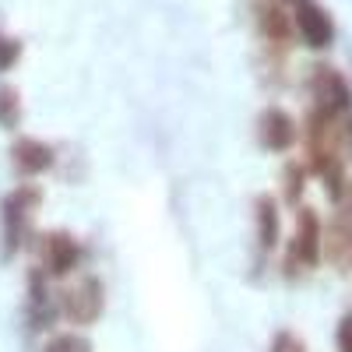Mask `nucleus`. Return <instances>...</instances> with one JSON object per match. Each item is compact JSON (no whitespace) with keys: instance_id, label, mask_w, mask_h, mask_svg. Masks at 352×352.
<instances>
[{"instance_id":"6ab92c4d","label":"nucleus","mask_w":352,"mask_h":352,"mask_svg":"<svg viewBox=\"0 0 352 352\" xmlns=\"http://www.w3.org/2000/svg\"><path fill=\"white\" fill-rule=\"evenodd\" d=\"M349 261H352V247H349Z\"/></svg>"},{"instance_id":"6e6552de","label":"nucleus","mask_w":352,"mask_h":352,"mask_svg":"<svg viewBox=\"0 0 352 352\" xmlns=\"http://www.w3.org/2000/svg\"><path fill=\"white\" fill-rule=\"evenodd\" d=\"M292 32L303 39V46L310 50H328L335 43V21L328 14V8H320L317 0H292Z\"/></svg>"},{"instance_id":"423d86ee","label":"nucleus","mask_w":352,"mask_h":352,"mask_svg":"<svg viewBox=\"0 0 352 352\" xmlns=\"http://www.w3.org/2000/svg\"><path fill=\"white\" fill-rule=\"evenodd\" d=\"M56 159H60L56 148L36 134H18L8 148V162H11L18 180H43L46 173L56 169Z\"/></svg>"},{"instance_id":"7ed1b4c3","label":"nucleus","mask_w":352,"mask_h":352,"mask_svg":"<svg viewBox=\"0 0 352 352\" xmlns=\"http://www.w3.org/2000/svg\"><path fill=\"white\" fill-rule=\"evenodd\" d=\"M320 261H324V222L320 215L310 208V204H300L296 208V226H292V236L282 257V275H307L317 272Z\"/></svg>"},{"instance_id":"f03ea898","label":"nucleus","mask_w":352,"mask_h":352,"mask_svg":"<svg viewBox=\"0 0 352 352\" xmlns=\"http://www.w3.org/2000/svg\"><path fill=\"white\" fill-rule=\"evenodd\" d=\"M21 328L25 335H53L60 328V285H56L43 268L25 272V303H21Z\"/></svg>"},{"instance_id":"a211bd4d","label":"nucleus","mask_w":352,"mask_h":352,"mask_svg":"<svg viewBox=\"0 0 352 352\" xmlns=\"http://www.w3.org/2000/svg\"><path fill=\"white\" fill-rule=\"evenodd\" d=\"M342 127H345V144H349V152H352V113L342 116Z\"/></svg>"},{"instance_id":"9b49d317","label":"nucleus","mask_w":352,"mask_h":352,"mask_svg":"<svg viewBox=\"0 0 352 352\" xmlns=\"http://www.w3.org/2000/svg\"><path fill=\"white\" fill-rule=\"evenodd\" d=\"M257 28H261V36L268 43L289 46V39H292V18L285 14V4L264 0V4L257 8Z\"/></svg>"},{"instance_id":"9d476101","label":"nucleus","mask_w":352,"mask_h":352,"mask_svg":"<svg viewBox=\"0 0 352 352\" xmlns=\"http://www.w3.org/2000/svg\"><path fill=\"white\" fill-rule=\"evenodd\" d=\"M254 240L261 254H275L282 243V204L275 194L254 197Z\"/></svg>"},{"instance_id":"0eeeda50","label":"nucleus","mask_w":352,"mask_h":352,"mask_svg":"<svg viewBox=\"0 0 352 352\" xmlns=\"http://www.w3.org/2000/svg\"><path fill=\"white\" fill-rule=\"evenodd\" d=\"M257 144L264 152H272V155H289L292 148H296V141H300V124H296V116H292L289 109L282 106H264L257 113Z\"/></svg>"},{"instance_id":"f8f14e48","label":"nucleus","mask_w":352,"mask_h":352,"mask_svg":"<svg viewBox=\"0 0 352 352\" xmlns=\"http://www.w3.org/2000/svg\"><path fill=\"white\" fill-rule=\"evenodd\" d=\"M307 180H310V169L303 166V159H285V166H282V201L289 208H300L303 204Z\"/></svg>"},{"instance_id":"dca6fc26","label":"nucleus","mask_w":352,"mask_h":352,"mask_svg":"<svg viewBox=\"0 0 352 352\" xmlns=\"http://www.w3.org/2000/svg\"><path fill=\"white\" fill-rule=\"evenodd\" d=\"M268 352H307V342H303L296 331L282 328V331H275V335H272V345H268Z\"/></svg>"},{"instance_id":"ddd939ff","label":"nucleus","mask_w":352,"mask_h":352,"mask_svg":"<svg viewBox=\"0 0 352 352\" xmlns=\"http://www.w3.org/2000/svg\"><path fill=\"white\" fill-rule=\"evenodd\" d=\"M25 124V102H21V92L14 85L0 81V131L8 134H18Z\"/></svg>"},{"instance_id":"4468645a","label":"nucleus","mask_w":352,"mask_h":352,"mask_svg":"<svg viewBox=\"0 0 352 352\" xmlns=\"http://www.w3.org/2000/svg\"><path fill=\"white\" fill-rule=\"evenodd\" d=\"M39 352H92V342H88V335L74 331V328H56L53 335H46L43 349Z\"/></svg>"},{"instance_id":"2eb2a0df","label":"nucleus","mask_w":352,"mask_h":352,"mask_svg":"<svg viewBox=\"0 0 352 352\" xmlns=\"http://www.w3.org/2000/svg\"><path fill=\"white\" fill-rule=\"evenodd\" d=\"M21 39H14V36H8L4 28H0V78H4L8 71H14L18 67V60H21Z\"/></svg>"},{"instance_id":"f3484780","label":"nucleus","mask_w":352,"mask_h":352,"mask_svg":"<svg viewBox=\"0 0 352 352\" xmlns=\"http://www.w3.org/2000/svg\"><path fill=\"white\" fill-rule=\"evenodd\" d=\"M335 352H352V314L338 317V328H335Z\"/></svg>"},{"instance_id":"1a4fd4ad","label":"nucleus","mask_w":352,"mask_h":352,"mask_svg":"<svg viewBox=\"0 0 352 352\" xmlns=\"http://www.w3.org/2000/svg\"><path fill=\"white\" fill-rule=\"evenodd\" d=\"M310 96H314L317 109H324L331 116H349L352 113V88H349L345 74L328 67V64L310 71Z\"/></svg>"},{"instance_id":"39448f33","label":"nucleus","mask_w":352,"mask_h":352,"mask_svg":"<svg viewBox=\"0 0 352 352\" xmlns=\"http://www.w3.org/2000/svg\"><path fill=\"white\" fill-rule=\"evenodd\" d=\"M106 282L96 275V272H85L74 278V285L60 289V320L71 324L74 331H85L102 320L106 314Z\"/></svg>"},{"instance_id":"f257e3e1","label":"nucleus","mask_w":352,"mask_h":352,"mask_svg":"<svg viewBox=\"0 0 352 352\" xmlns=\"http://www.w3.org/2000/svg\"><path fill=\"white\" fill-rule=\"evenodd\" d=\"M43 208V187L36 180L14 184L0 197V261H14L36 240V215Z\"/></svg>"},{"instance_id":"20e7f679","label":"nucleus","mask_w":352,"mask_h":352,"mask_svg":"<svg viewBox=\"0 0 352 352\" xmlns=\"http://www.w3.org/2000/svg\"><path fill=\"white\" fill-rule=\"evenodd\" d=\"M28 250H36V268H43L53 282H67V278L81 275L85 261H88L85 243L71 229H46L32 240Z\"/></svg>"}]
</instances>
